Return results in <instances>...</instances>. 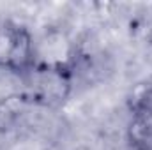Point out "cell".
Listing matches in <instances>:
<instances>
[{
    "instance_id": "cell-1",
    "label": "cell",
    "mask_w": 152,
    "mask_h": 150,
    "mask_svg": "<svg viewBox=\"0 0 152 150\" xmlns=\"http://www.w3.org/2000/svg\"><path fill=\"white\" fill-rule=\"evenodd\" d=\"M36 64V39L32 32L12 20L0 21V69L25 76Z\"/></svg>"
},
{
    "instance_id": "cell-2",
    "label": "cell",
    "mask_w": 152,
    "mask_h": 150,
    "mask_svg": "<svg viewBox=\"0 0 152 150\" xmlns=\"http://www.w3.org/2000/svg\"><path fill=\"white\" fill-rule=\"evenodd\" d=\"M129 143L134 150H152V83L142 85L129 99Z\"/></svg>"
}]
</instances>
